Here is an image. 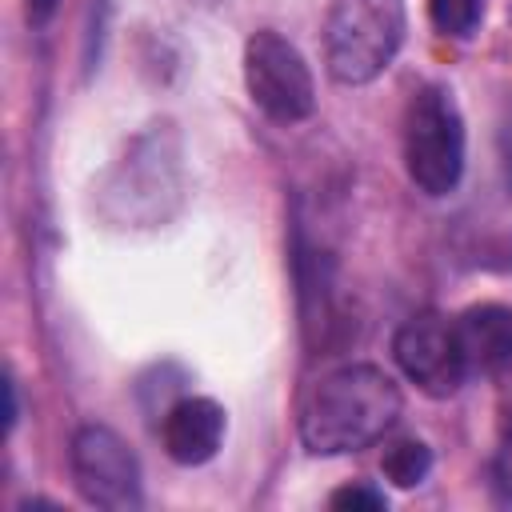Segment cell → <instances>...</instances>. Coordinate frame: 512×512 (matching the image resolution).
<instances>
[{"label": "cell", "mask_w": 512, "mask_h": 512, "mask_svg": "<svg viewBox=\"0 0 512 512\" xmlns=\"http://www.w3.org/2000/svg\"><path fill=\"white\" fill-rule=\"evenodd\" d=\"M396 380L376 364H344L328 372L300 412V440L316 456H344L376 444L400 416Z\"/></svg>", "instance_id": "1"}, {"label": "cell", "mask_w": 512, "mask_h": 512, "mask_svg": "<svg viewBox=\"0 0 512 512\" xmlns=\"http://www.w3.org/2000/svg\"><path fill=\"white\" fill-rule=\"evenodd\" d=\"M404 40V0H332L324 24L328 72L340 84L376 80Z\"/></svg>", "instance_id": "2"}, {"label": "cell", "mask_w": 512, "mask_h": 512, "mask_svg": "<svg viewBox=\"0 0 512 512\" xmlns=\"http://www.w3.org/2000/svg\"><path fill=\"white\" fill-rule=\"evenodd\" d=\"M404 164L420 192L444 196L464 172V120L448 88L424 84L404 112Z\"/></svg>", "instance_id": "3"}, {"label": "cell", "mask_w": 512, "mask_h": 512, "mask_svg": "<svg viewBox=\"0 0 512 512\" xmlns=\"http://www.w3.org/2000/svg\"><path fill=\"white\" fill-rule=\"evenodd\" d=\"M244 84H248L252 104L276 124H296V120L312 116V108H316V84H312L304 56L296 52V44H288L272 28H260L248 36Z\"/></svg>", "instance_id": "4"}, {"label": "cell", "mask_w": 512, "mask_h": 512, "mask_svg": "<svg viewBox=\"0 0 512 512\" xmlns=\"http://www.w3.org/2000/svg\"><path fill=\"white\" fill-rule=\"evenodd\" d=\"M72 476L88 504L96 508H136L140 504V464L120 432L104 424H84L72 436Z\"/></svg>", "instance_id": "5"}, {"label": "cell", "mask_w": 512, "mask_h": 512, "mask_svg": "<svg viewBox=\"0 0 512 512\" xmlns=\"http://www.w3.org/2000/svg\"><path fill=\"white\" fill-rule=\"evenodd\" d=\"M392 356L400 364V372L424 392V396H452L468 368L460 356V340H456V324H444L440 316H412L400 324L396 340H392Z\"/></svg>", "instance_id": "6"}, {"label": "cell", "mask_w": 512, "mask_h": 512, "mask_svg": "<svg viewBox=\"0 0 512 512\" xmlns=\"http://www.w3.org/2000/svg\"><path fill=\"white\" fill-rule=\"evenodd\" d=\"M456 340L468 376H508L512 372V308L480 304L456 320Z\"/></svg>", "instance_id": "7"}, {"label": "cell", "mask_w": 512, "mask_h": 512, "mask_svg": "<svg viewBox=\"0 0 512 512\" xmlns=\"http://www.w3.org/2000/svg\"><path fill=\"white\" fill-rule=\"evenodd\" d=\"M164 448L176 464H204L224 440V408L208 396H184L164 412Z\"/></svg>", "instance_id": "8"}, {"label": "cell", "mask_w": 512, "mask_h": 512, "mask_svg": "<svg viewBox=\"0 0 512 512\" xmlns=\"http://www.w3.org/2000/svg\"><path fill=\"white\" fill-rule=\"evenodd\" d=\"M176 160H168L160 148H152L148 140V152L144 156H128L124 160V180H120V196L128 200V212H136L140 204H148V216H156L160 200L164 196H176Z\"/></svg>", "instance_id": "9"}, {"label": "cell", "mask_w": 512, "mask_h": 512, "mask_svg": "<svg viewBox=\"0 0 512 512\" xmlns=\"http://www.w3.org/2000/svg\"><path fill=\"white\" fill-rule=\"evenodd\" d=\"M380 468H384V476H388L396 488H416V484L428 476V468H432V452H428L424 440L400 436V440H392V444L384 448Z\"/></svg>", "instance_id": "10"}, {"label": "cell", "mask_w": 512, "mask_h": 512, "mask_svg": "<svg viewBox=\"0 0 512 512\" xmlns=\"http://www.w3.org/2000/svg\"><path fill=\"white\" fill-rule=\"evenodd\" d=\"M428 16L444 36H472L484 20V0H428Z\"/></svg>", "instance_id": "11"}, {"label": "cell", "mask_w": 512, "mask_h": 512, "mask_svg": "<svg viewBox=\"0 0 512 512\" xmlns=\"http://www.w3.org/2000/svg\"><path fill=\"white\" fill-rule=\"evenodd\" d=\"M332 508H340V512H380L384 492L368 488V484H344V488L332 492Z\"/></svg>", "instance_id": "12"}, {"label": "cell", "mask_w": 512, "mask_h": 512, "mask_svg": "<svg viewBox=\"0 0 512 512\" xmlns=\"http://www.w3.org/2000/svg\"><path fill=\"white\" fill-rule=\"evenodd\" d=\"M500 480L512 488V392H504V404H500Z\"/></svg>", "instance_id": "13"}, {"label": "cell", "mask_w": 512, "mask_h": 512, "mask_svg": "<svg viewBox=\"0 0 512 512\" xmlns=\"http://www.w3.org/2000/svg\"><path fill=\"white\" fill-rule=\"evenodd\" d=\"M496 156H500V172H504V184L512 188V104L504 108V116H500V128H496Z\"/></svg>", "instance_id": "14"}, {"label": "cell", "mask_w": 512, "mask_h": 512, "mask_svg": "<svg viewBox=\"0 0 512 512\" xmlns=\"http://www.w3.org/2000/svg\"><path fill=\"white\" fill-rule=\"evenodd\" d=\"M56 4H60V0H28V20H32V24H48L52 12H56Z\"/></svg>", "instance_id": "15"}]
</instances>
